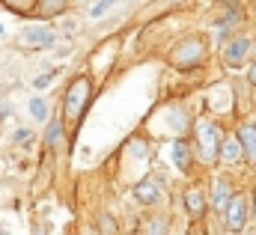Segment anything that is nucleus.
<instances>
[{
  "instance_id": "obj_24",
  "label": "nucleus",
  "mask_w": 256,
  "mask_h": 235,
  "mask_svg": "<svg viewBox=\"0 0 256 235\" xmlns=\"http://www.w3.org/2000/svg\"><path fill=\"white\" fill-rule=\"evenodd\" d=\"M0 39H3V24H0Z\"/></svg>"
},
{
  "instance_id": "obj_10",
  "label": "nucleus",
  "mask_w": 256,
  "mask_h": 235,
  "mask_svg": "<svg viewBox=\"0 0 256 235\" xmlns=\"http://www.w3.org/2000/svg\"><path fill=\"white\" fill-rule=\"evenodd\" d=\"M248 51H250V42H248V39H232V42L224 48V60H226L230 66H238L242 60L248 57Z\"/></svg>"
},
{
  "instance_id": "obj_26",
  "label": "nucleus",
  "mask_w": 256,
  "mask_h": 235,
  "mask_svg": "<svg viewBox=\"0 0 256 235\" xmlns=\"http://www.w3.org/2000/svg\"><path fill=\"white\" fill-rule=\"evenodd\" d=\"M0 104H3V102H0Z\"/></svg>"
},
{
  "instance_id": "obj_13",
  "label": "nucleus",
  "mask_w": 256,
  "mask_h": 235,
  "mask_svg": "<svg viewBox=\"0 0 256 235\" xmlns=\"http://www.w3.org/2000/svg\"><path fill=\"white\" fill-rule=\"evenodd\" d=\"M185 212H188L191 218H200V214L206 212V200H202V194H200L196 188H191V190L185 194Z\"/></svg>"
},
{
  "instance_id": "obj_17",
  "label": "nucleus",
  "mask_w": 256,
  "mask_h": 235,
  "mask_svg": "<svg viewBox=\"0 0 256 235\" xmlns=\"http://www.w3.org/2000/svg\"><path fill=\"white\" fill-rule=\"evenodd\" d=\"M42 15H60L66 9V0H42Z\"/></svg>"
},
{
  "instance_id": "obj_21",
  "label": "nucleus",
  "mask_w": 256,
  "mask_h": 235,
  "mask_svg": "<svg viewBox=\"0 0 256 235\" xmlns=\"http://www.w3.org/2000/svg\"><path fill=\"white\" fill-rule=\"evenodd\" d=\"M102 230H104V232H114L116 226H114V220H110V218H104V220H102Z\"/></svg>"
},
{
  "instance_id": "obj_7",
  "label": "nucleus",
  "mask_w": 256,
  "mask_h": 235,
  "mask_svg": "<svg viewBox=\"0 0 256 235\" xmlns=\"http://www.w3.org/2000/svg\"><path fill=\"white\" fill-rule=\"evenodd\" d=\"M134 196H137V202H143V206H158V202H161V188H158L155 178H146V182H140V184L134 188Z\"/></svg>"
},
{
  "instance_id": "obj_11",
  "label": "nucleus",
  "mask_w": 256,
  "mask_h": 235,
  "mask_svg": "<svg viewBox=\"0 0 256 235\" xmlns=\"http://www.w3.org/2000/svg\"><path fill=\"white\" fill-rule=\"evenodd\" d=\"M238 137H242V146H244V158L256 161V125H242L238 128Z\"/></svg>"
},
{
  "instance_id": "obj_25",
  "label": "nucleus",
  "mask_w": 256,
  "mask_h": 235,
  "mask_svg": "<svg viewBox=\"0 0 256 235\" xmlns=\"http://www.w3.org/2000/svg\"><path fill=\"white\" fill-rule=\"evenodd\" d=\"M254 200H256V196H254ZM254 208H256V202H254Z\"/></svg>"
},
{
  "instance_id": "obj_6",
  "label": "nucleus",
  "mask_w": 256,
  "mask_h": 235,
  "mask_svg": "<svg viewBox=\"0 0 256 235\" xmlns=\"http://www.w3.org/2000/svg\"><path fill=\"white\" fill-rule=\"evenodd\" d=\"M218 161H224V164H230V167L244 161V146H242V137H238V134H230V137H224V140H220Z\"/></svg>"
},
{
  "instance_id": "obj_3",
  "label": "nucleus",
  "mask_w": 256,
  "mask_h": 235,
  "mask_svg": "<svg viewBox=\"0 0 256 235\" xmlns=\"http://www.w3.org/2000/svg\"><path fill=\"white\" fill-rule=\"evenodd\" d=\"M206 60V45L200 42V39H188L185 45H179L176 51H173V62L179 66V68H194V66H200Z\"/></svg>"
},
{
  "instance_id": "obj_2",
  "label": "nucleus",
  "mask_w": 256,
  "mask_h": 235,
  "mask_svg": "<svg viewBox=\"0 0 256 235\" xmlns=\"http://www.w3.org/2000/svg\"><path fill=\"white\" fill-rule=\"evenodd\" d=\"M220 125L214 119H200L196 122V149H200V158L206 164L218 161V152H220Z\"/></svg>"
},
{
  "instance_id": "obj_23",
  "label": "nucleus",
  "mask_w": 256,
  "mask_h": 235,
  "mask_svg": "<svg viewBox=\"0 0 256 235\" xmlns=\"http://www.w3.org/2000/svg\"><path fill=\"white\" fill-rule=\"evenodd\" d=\"M248 54H254V60H256V48H254V51H248Z\"/></svg>"
},
{
  "instance_id": "obj_14",
  "label": "nucleus",
  "mask_w": 256,
  "mask_h": 235,
  "mask_svg": "<svg viewBox=\"0 0 256 235\" xmlns=\"http://www.w3.org/2000/svg\"><path fill=\"white\" fill-rule=\"evenodd\" d=\"M30 116L36 119V122H48L51 119V104H48V98H42V96H36V98H30Z\"/></svg>"
},
{
  "instance_id": "obj_8",
  "label": "nucleus",
  "mask_w": 256,
  "mask_h": 235,
  "mask_svg": "<svg viewBox=\"0 0 256 235\" xmlns=\"http://www.w3.org/2000/svg\"><path fill=\"white\" fill-rule=\"evenodd\" d=\"M232 194H236V190H232V184H230V182H224V178H220V182H214V188H212V200H208V202H212V208L224 214V208L230 206Z\"/></svg>"
},
{
  "instance_id": "obj_19",
  "label": "nucleus",
  "mask_w": 256,
  "mask_h": 235,
  "mask_svg": "<svg viewBox=\"0 0 256 235\" xmlns=\"http://www.w3.org/2000/svg\"><path fill=\"white\" fill-rule=\"evenodd\" d=\"M146 232H167V220H149Z\"/></svg>"
},
{
  "instance_id": "obj_20",
  "label": "nucleus",
  "mask_w": 256,
  "mask_h": 235,
  "mask_svg": "<svg viewBox=\"0 0 256 235\" xmlns=\"http://www.w3.org/2000/svg\"><path fill=\"white\" fill-rule=\"evenodd\" d=\"M12 140H15V143H24V140H30V128H18V131L12 134Z\"/></svg>"
},
{
  "instance_id": "obj_5",
  "label": "nucleus",
  "mask_w": 256,
  "mask_h": 235,
  "mask_svg": "<svg viewBox=\"0 0 256 235\" xmlns=\"http://www.w3.org/2000/svg\"><path fill=\"white\" fill-rule=\"evenodd\" d=\"M224 218H226V230L230 232H242L244 224H248V200L242 194H232L230 206L224 208Z\"/></svg>"
},
{
  "instance_id": "obj_1",
  "label": "nucleus",
  "mask_w": 256,
  "mask_h": 235,
  "mask_svg": "<svg viewBox=\"0 0 256 235\" xmlns=\"http://www.w3.org/2000/svg\"><path fill=\"white\" fill-rule=\"evenodd\" d=\"M90 98H92V84H90V78H74V80L68 84V90H66V119H68V122H78V119L84 116Z\"/></svg>"
},
{
  "instance_id": "obj_15",
  "label": "nucleus",
  "mask_w": 256,
  "mask_h": 235,
  "mask_svg": "<svg viewBox=\"0 0 256 235\" xmlns=\"http://www.w3.org/2000/svg\"><path fill=\"white\" fill-rule=\"evenodd\" d=\"M116 3H120V0H98V3H92V6H90V12H86V15H90V18H104Z\"/></svg>"
},
{
  "instance_id": "obj_16",
  "label": "nucleus",
  "mask_w": 256,
  "mask_h": 235,
  "mask_svg": "<svg viewBox=\"0 0 256 235\" xmlns=\"http://www.w3.org/2000/svg\"><path fill=\"white\" fill-rule=\"evenodd\" d=\"M170 116H173V131H176V134H182V131L188 128V114H185L182 108H173Z\"/></svg>"
},
{
  "instance_id": "obj_18",
  "label": "nucleus",
  "mask_w": 256,
  "mask_h": 235,
  "mask_svg": "<svg viewBox=\"0 0 256 235\" xmlns=\"http://www.w3.org/2000/svg\"><path fill=\"white\" fill-rule=\"evenodd\" d=\"M51 80H54V72H45V74H39V78L33 80V86H36V90H48Z\"/></svg>"
},
{
  "instance_id": "obj_12",
  "label": "nucleus",
  "mask_w": 256,
  "mask_h": 235,
  "mask_svg": "<svg viewBox=\"0 0 256 235\" xmlns=\"http://www.w3.org/2000/svg\"><path fill=\"white\" fill-rule=\"evenodd\" d=\"M66 137V128H63V119H48V131H45V146L48 149H57L60 143H63Z\"/></svg>"
},
{
  "instance_id": "obj_4",
  "label": "nucleus",
  "mask_w": 256,
  "mask_h": 235,
  "mask_svg": "<svg viewBox=\"0 0 256 235\" xmlns=\"http://www.w3.org/2000/svg\"><path fill=\"white\" fill-rule=\"evenodd\" d=\"M21 42L27 48H54L57 45V33L51 27H45V24H30V27H24Z\"/></svg>"
},
{
  "instance_id": "obj_22",
  "label": "nucleus",
  "mask_w": 256,
  "mask_h": 235,
  "mask_svg": "<svg viewBox=\"0 0 256 235\" xmlns=\"http://www.w3.org/2000/svg\"><path fill=\"white\" fill-rule=\"evenodd\" d=\"M248 80H250V84H254V86H256V66H254V68H250V74H248Z\"/></svg>"
},
{
  "instance_id": "obj_9",
  "label": "nucleus",
  "mask_w": 256,
  "mask_h": 235,
  "mask_svg": "<svg viewBox=\"0 0 256 235\" xmlns=\"http://www.w3.org/2000/svg\"><path fill=\"white\" fill-rule=\"evenodd\" d=\"M191 161H194V155H191V146H188V140H176L173 143V164H176V170L179 173H188L191 170Z\"/></svg>"
}]
</instances>
